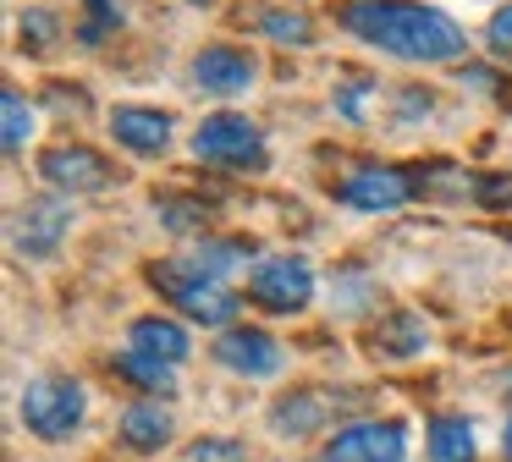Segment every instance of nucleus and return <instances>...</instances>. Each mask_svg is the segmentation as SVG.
<instances>
[{"instance_id":"nucleus-16","label":"nucleus","mask_w":512,"mask_h":462,"mask_svg":"<svg viewBox=\"0 0 512 462\" xmlns=\"http://www.w3.org/2000/svg\"><path fill=\"white\" fill-rule=\"evenodd\" d=\"M424 446H430V462H474V424L457 413H441L430 418V429H424Z\"/></svg>"},{"instance_id":"nucleus-18","label":"nucleus","mask_w":512,"mask_h":462,"mask_svg":"<svg viewBox=\"0 0 512 462\" xmlns=\"http://www.w3.org/2000/svg\"><path fill=\"white\" fill-rule=\"evenodd\" d=\"M116 374H122V380H133L138 391H171V385H177V363L149 358V352H138V347L116 352Z\"/></svg>"},{"instance_id":"nucleus-7","label":"nucleus","mask_w":512,"mask_h":462,"mask_svg":"<svg viewBox=\"0 0 512 462\" xmlns=\"http://www.w3.org/2000/svg\"><path fill=\"white\" fill-rule=\"evenodd\" d=\"M39 176L61 193H100V187H111L116 165L89 143H56V149L39 154Z\"/></svg>"},{"instance_id":"nucleus-2","label":"nucleus","mask_w":512,"mask_h":462,"mask_svg":"<svg viewBox=\"0 0 512 462\" xmlns=\"http://www.w3.org/2000/svg\"><path fill=\"white\" fill-rule=\"evenodd\" d=\"M149 286H155L166 303H177L188 319H199V325H226V330H232V319H237V297L226 292L221 281H210V275L188 270L182 259L149 264Z\"/></svg>"},{"instance_id":"nucleus-20","label":"nucleus","mask_w":512,"mask_h":462,"mask_svg":"<svg viewBox=\"0 0 512 462\" xmlns=\"http://www.w3.org/2000/svg\"><path fill=\"white\" fill-rule=\"evenodd\" d=\"M248 253H254V248H248L243 237H226V242H210V237H204L182 264H188V270H199V275H210V281H221V275H226V270H237V264H243Z\"/></svg>"},{"instance_id":"nucleus-11","label":"nucleus","mask_w":512,"mask_h":462,"mask_svg":"<svg viewBox=\"0 0 512 462\" xmlns=\"http://www.w3.org/2000/svg\"><path fill=\"white\" fill-rule=\"evenodd\" d=\"M336 198H342L347 209H364V215H386V209H397L413 198V182L402 171H391V165H364V171H353L336 187Z\"/></svg>"},{"instance_id":"nucleus-29","label":"nucleus","mask_w":512,"mask_h":462,"mask_svg":"<svg viewBox=\"0 0 512 462\" xmlns=\"http://www.w3.org/2000/svg\"><path fill=\"white\" fill-rule=\"evenodd\" d=\"M501 451H507V462H512V418H507V429H501Z\"/></svg>"},{"instance_id":"nucleus-25","label":"nucleus","mask_w":512,"mask_h":462,"mask_svg":"<svg viewBox=\"0 0 512 462\" xmlns=\"http://www.w3.org/2000/svg\"><path fill=\"white\" fill-rule=\"evenodd\" d=\"M56 33H61V22L50 17V11H23V39L34 44V50H50Z\"/></svg>"},{"instance_id":"nucleus-28","label":"nucleus","mask_w":512,"mask_h":462,"mask_svg":"<svg viewBox=\"0 0 512 462\" xmlns=\"http://www.w3.org/2000/svg\"><path fill=\"white\" fill-rule=\"evenodd\" d=\"M479 198H485V204H512V182H501V176H490V182L479 187Z\"/></svg>"},{"instance_id":"nucleus-27","label":"nucleus","mask_w":512,"mask_h":462,"mask_svg":"<svg viewBox=\"0 0 512 462\" xmlns=\"http://www.w3.org/2000/svg\"><path fill=\"white\" fill-rule=\"evenodd\" d=\"M364 88H369V77H353V88H347L342 99H336V105H342V116H364Z\"/></svg>"},{"instance_id":"nucleus-19","label":"nucleus","mask_w":512,"mask_h":462,"mask_svg":"<svg viewBox=\"0 0 512 462\" xmlns=\"http://www.w3.org/2000/svg\"><path fill=\"white\" fill-rule=\"evenodd\" d=\"M254 28L265 33V39H276V44H314V22H309L303 6H265L254 17Z\"/></svg>"},{"instance_id":"nucleus-26","label":"nucleus","mask_w":512,"mask_h":462,"mask_svg":"<svg viewBox=\"0 0 512 462\" xmlns=\"http://www.w3.org/2000/svg\"><path fill=\"white\" fill-rule=\"evenodd\" d=\"M485 39H490V50H496V55H512V6H501L496 17H490Z\"/></svg>"},{"instance_id":"nucleus-10","label":"nucleus","mask_w":512,"mask_h":462,"mask_svg":"<svg viewBox=\"0 0 512 462\" xmlns=\"http://www.w3.org/2000/svg\"><path fill=\"white\" fill-rule=\"evenodd\" d=\"M254 77H259V61L248 50H237V44H210V50L193 55V88H204V94H215V99L248 94Z\"/></svg>"},{"instance_id":"nucleus-17","label":"nucleus","mask_w":512,"mask_h":462,"mask_svg":"<svg viewBox=\"0 0 512 462\" xmlns=\"http://www.w3.org/2000/svg\"><path fill=\"white\" fill-rule=\"evenodd\" d=\"M122 440L133 451H160L171 440V413L160 402H133L122 413Z\"/></svg>"},{"instance_id":"nucleus-3","label":"nucleus","mask_w":512,"mask_h":462,"mask_svg":"<svg viewBox=\"0 0 512 462\" xmlns=\"http://www.w3.org/2000/svg\"><path fill=\"white\" fill-rule=\"evenodd\" d=\"M83 407H89V396H83L78 380L45 374V380H34L23 391V429L39 440H67L83 424Z\"/></svg>"},{"instance_id":"nucleus-5","label":"nucleus","mask_w":512,"mask_h":462,"mask_svg":"<svg viewBox=\"0 0 512 462\" xmlns=\"http://www.w3.org/2000/svg\"><path fill=\"white\" fill-rule=\"evenodd\" d=\"M248 292H254V303L270 308V314H298V308H309V297H314V270H309V259H298V253H270V259L254 264Z\"/></svg>"},{"instance_id":"nucleus-9","label":"nucleus","mask_w":512,"mask_h":462,"mask_svg":"<svg viewBox=\"0 0 512 462\" xmlns=\"http://www.w3.org/2000/svg\"><path fill=\"white\" fill-rule=\"evenodd\" d=\"M67 226H72L67 198H28L12 220V242L28 259H50V253L61 248V237H67Z\"/></svg>"},{"instance_id":"nucleus-23","label":"nucleus","mask_w":512,"mask_h":462,"mask_svg":"<svg viewBox=\"0 0 512 462\" xmlns=\"http://www.w3.org/2000/svg\"><path fill=\"white\" fill-rule=\"evenodd\" d=\"M188 462H248V446L232 435H204L188 446Z\"/></svg>"},{"instance_id":"nucleus-30","label":"nucleus","mask_w":512,"mask_h":462,"mask_svg":"<svg viewBox=\"0 0 512 462\" xmlns=\"http://www.w3.org/2000/svg\"><path fill=\"white\" fill-rule=\"evenodd\" d=\"M501 385H507V396H512V369H507V380H501Z\"/></svg>"},{"instance_id":"nucleus-1","label":"nucleus","mask_w":512,"mask_h":462,"mask_svg":"<svg viewBox=\"0 0 512 462\" xmlns=\"http://www.w3.org/2000/svg\"><path fill=\"white\" fill-rule=\"evenodd\" d=\"M347 33L364 44L397 55V61H457L468 50L463 28L435 6H413V0H353L342 11Z\"/></svg>"},{"instance_id":"nucleus-22","label":"nucleus","mask_w":512,"mask_h":462,"mask_svg":"<svg viewBox=\"0 0 512 462\" xmlns=\"http://www.w3.org/2000/svg\"><path fill=\"white\" fill-rule=\"evenodd\" d=\"M0 116H6V149H23L28 143V132H34V110L23 105V94H17V88H6V94H0Z\"/></svg>"},{"instance_id":"nucleus-21","label":"nucleus","mask_w":512,"mask_h":462,"mask_svg":"<svg viewBox=\"0 0 512 462\" xmlns=\"http://www.w3.org/2000/svg\"><path fill=\"white\" fill-rule=\"evenodd\" d=\"M155 209L171 231H199L204 220H210V204H204V198H188V193H160Z\"/></svg>"},{"instance_id":"nucleus-8","label":"nucleus","mask_w":512,"mask_h":462,"mask_svg":"<svg viewBox=\"0 0 512 462\" xmlns=\"http://www.w3.org/2000/svg\"><path fill=\"white\" fill-rule=\"evenodd\" d=\"M215 363H226L232 374H243V380H270V374L281 369V341L270 336V330L259 325H232L215 336Z\"/></svg>"},{"instance_id":"nucleus-6","label":"nucleus","mask_w":512,"mask_h":462,"mask_svg":"<svg viewBox=\"0 0 512 462\" xmlns=\"http://www.w3.org/2000/svg\"><path fill=\"white\" fill-rule=\"evenodd\" d=\"M402 457H408V429H402L397 418L342 424L320 451V462H402Z\"/></svg>"},{"instance_id":"nucleus-13","label":"nucleus","mask_w":512,"mask_h":462,"mask_svg":"<svg viewBox=\"0 0 512 462\" xmlns=\"http://www.w3.org/2000/svg\"><path fill=\"white\" fill-rule=\"evenodd\" d=\"M127 347L149 352V358H166V363H182L193 352V341H188V330H182L177 319L144 314V319H133V330H127Z\"/></svg>"},{"instance_id":"nucleus-12","label":"nucleus","mask_w":512,"mask_h":462,"mask_svg":"<svg viewBox=\"0 0 512 462\" xmlns=\"http://www.w3.org/2000/svg\"><path fill=\"white\" fill-rule=\"evenodd\" d=\"M111 132H116V143H127L133 154H160L171 143V116L166 110H149V105H116Z\"/></svg>"},{"instance_id":"nucleus-31","label":"nucleus","mask_w":512,"mask_h":462,"mask_svg":"<svg viewBox=\"0 0 512 462\" xmlns=\"http://www.w3.org/2000/svg\"><path fill=\"white\" fill-rule=\"evenodd\" d=\"M193 6H204V0H193Z\"/></svg>"},{"instance_id":"nucleus-14","label":"nucleus","mask_w":512,"mask_h":462,"mask_svg":"<svg viewBox=\"0 0 512 462\" xmlns=\"http://www.w3.org/2000/svg\"><path fill=\"white\" fill-rule=\"evenodd\" d=\"M424 341H430L424 319L402 314V308L380 314V325L369 330V352H375V358H413V352H424Z\"/></svg>"},{"instance_id":"nucleus-15","label":"nucleus","mask_w":512,"mask_h":462,"mask_svg":"<svg viewBox=\"0 0 512 462\" xmlns=\"http://www.w3.org/2000/svg\"><path fill=\"white\" fill-rule=\"evenodd\" d=\"M270 429H276V435H292V440L320 435L325 429V402L314 391H287L276 407H270Z\"/></svg>"},{"instance_id":"nucleus-24","label":"nucleus","mask_w":512,"mask_h":462,"mask_svg":"<svg viewBox=\"0 0 512 462\" xmlns=\"http://www.w3.org/2000/svg\"><path fill=\"white\" fill-rule=\"evenodd\" d=\"M116 22H122V6H116V0H89V22H83V44H100L105 33L116 28Z\"/></svg>"},{"instance_id":"nucleus-4","label":"nucleus","mask_w":512,"mask_h":462,"mask_svg":"<svg viewBox=\"0 0 512 462\" xmlns=\"http://www.w3.org/2000/svg\"><path fill=\"white\" fill-rule=\"evenodd\" d=\"M193 154H199L204 165H226V171H259V165L270 160L259 127L248 116H232V110L210 116L199 132H193Z\"/></svg>"}]
</instances>
